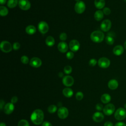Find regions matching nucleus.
<instances>
[{"label":"nucleus","mask_w":126,"mask_h":126,"mask_svg":"<svg viewBox=\"0 0 126 126\" xmlns=\"http://www.w3.org/2000/svg\"><path fill=\"white\" fill-rule=\"evenodd\" d=\"M70 49L73 52L77 51L80 48V43L77 40L73 39L70 41L69 44Z\"/></svg>","instance_id":"13"},{"label":"nucleus","mask_w":126,"mask_h":126,"mask_svg":"<svg viewBox=\"0 0 126 126\" xmlns=\"http://www.w3.org/2000/svg\"><path fill=\"white\" fill-rule=\"evenodd\" d=\"M42 126H52V125L50 122L47 121H45L42 123Z\"/></svg>","instance_id":"42"},{"label":"nucleus","mask_w":126,"mask_h":126,"mask_svg":"<svg viewBox=\"0 0 126 126\" xmlns=\"http://www.w3.org/2000/svg\"><path fill=\"white\" fill-rule=\"evenodd\" d=\"M63 71L65 74H70L72 72V67L70 65H66L64 67Z\"/></svg>","instance_id":"31"},{"label":"nucleus","mask_w":126,"mask_h":126,"mask_svg":"<svg viewBox=\"0 0 126 126\" xmlns=\"http://www.w3.org/2000/svg\"><path fill=\"white\" fill-rule=\"evenodd\" d=\"M30 64L33 67L37 68L41 65L42 62L39 58L37 57H33L30 60Z\"/></svg>","instance_id":"14"},{"label":"nucleus","mask_w":126,"mask_h":126,"mask_svg":"<svg viewBox=\"0 0 126 126\" xmlns=\"http://www.w3.org/2000/svg\"><path fill=\"white\" fill-rule=\"evenodd\" d=\"M21 61L24 64H27L29 63V58H28L27 56L24 55V56H22V57L21 58Z\"/></svg>","instance_id":"33"},{"label":"nucleus","mask_w":126,"mask_h":126,"mask_svg":"<svg viewBox=\"0 0 126 126\" xmlns=\"http://www.w3.org/2000/svg\"><path fill=\"white\" fill-rule=\"evenodd\" d=\"M38 29L39 31L42 34H45L49 30L48 24L45 21H41L38 24Z\"/></svg>","instance_id":"9"},{"label":"nucleus","mask_w":126,"mask_h":126,"mask_svg":"<svg viewBox=\"0 0 126 126\" xmlns=\"http://www.w3.org/2000/svg\"><path fill=\"white\" fill-rule=\"evenodd\" d=\"M63 84L66 87H70L74 84V79L69 75H66L63 77L62 80Z\"/></svg>","instance_id":"12"},{"label":"nucleus","mask_w":126,"mask_h":126,"mask_svg":"<svg viewBox=\"0 0 126 126\" xmlns=\"http://www.w3.org/2000/svg\"><path fill=\"white\" fill-rule=\"evenodd\" d=\"M125 0V1H126V0Z\"/></svg>","instance_id":"50"},{"label":"nucleus","mask_w":126,"mask_h":126,"mask_svg":"<svg viewBox=\"0 0 126 126\" xmlns=\"http://www.w3.org/2000/svg\"><path fill=\"white\" fill-rule=\"evenodd\" d=\"M67 38V34L65 32H62L60 35V39L62 41H65Z\"/></svg>","instance_id":"34"},{"label":"nucleus","mask_w":126,"mask_h":126,"mask_svg":"<svg viewBox=\"0 0 126 126\" xmlns=\"http://www.w3.org/2000/svg\"><path fill=\"white\" fill-rule=\"evenodd\" d=\"M58 117L61 119H65L68 115V110L65 107H61L58 110Z\"/></svg>","instance_id":"8"},{"label":"nucleus","mask_w":126,"mask_h":126,"mask_svg":"<svg viewBox=\"0 0 126 126\" xmlns=\"http://www.w3.org/2000/svg\"><path fill=\"white\" fill-rule=\"evenodd\" d=\"M104 126H113V124L110 121H107L104 123Z\"/></svg>","instance_id":"43"},{"label":"nucleus","mask_w":126,"mask_h":126,"mask_svg":"<svg viewBox=\"0 0 126 126\" xmlns=\"http://www.w3.org/2000/svg\"><path fill=\"white\" fill-rule=\"evenodd\" d=\"M115 110V107L114 105L112 103H108L104 107L103 109V112L105 115L107 116H110L114 112Z\"/></svg>","instance_id":"4"},{"label":"nucleus","mask_w":126,"mask_h":126,"mask_svg":"<svg viewBox=\"0 0 126 126\" xmlns=\"http://www.w3.org/2000/svg\"><path fill=\"white\" fill-rule=\"evenodd\" d=\"M97 63V61L94 59H92L89 61V65L92 66H95Z\"/></svg>","instance_id":"36"},{"label":"nucleus","mask_w":126,"mask_h":126,"mask_svg":"<svg viewBox=\"0 0 126 126\" xmlns=\"http://www.w3.org/2000/svg\"><path fill=\"white\" fill-rule=\"evenodd\" d=\"M74 53L72 52H71V51H69V52H68L66 54V58L68 59H72L73 57H74Z\"/></svg>","instance_id":"35"},{"label":"nucleus","mask_w":126,"mask_h":126,"mask_svg":"<svg viewBox=\"0 0 126 126\" xmlns=\"http://www.w3.org/2000/svg\"><path fill=\"white\" fill-rule=\"evenodd\" d=\"M0 48L1 50L4 53H8L12 50L11 44L7 41H2L0 43Z\"/></svg>","instance_id":"6"},{"label":"nucleus","mask_w":126,"mask_h":126,"mask_svg":"<svg viewBox=\"0 0 126 126\" xmlns=\"http://www.w3.org/2000/svg\"><path fill=\"white\" fill-rule=\"evenodd\" d=\"M0 126H6L5 123H3V122H1L0 124Z\"/></svg>","instance_id":"46"},{"label":"nucleus","mask_w":126,"mask_h":126,"mask_svg":"<svg viewBox=\"0 0 126 126\" xmlns=\"http://www.w3.org/2000/svg\"><path fill=\"white\" fill-rule=\"evenodd\" d=\"M115 126H126V125L125 123L123 122H119L117 123L115 125Z\"/></svg>","instance_id":"41"},{"label":"nucleus","mask_w":126,"mask_h":126,"mask_svg":"<svg viewBox=\"0 0 126 126\" xmlns=\"http://www.w3.org/2000/svg\"><path fill=\"white\" fill-rule=\"evenodd\" d=\"M46 44L47 46L51 47L55 44V39L52 36H48L45 40Z\"/></svg>","instance_id":"25"},{"label":"nucleus","mask_w":126,"mask_h":126,"mask_svg":"<svg viewBox=\"0 0 126 126\" xmlns=\"http://www.w3.org/2000/svg\"><path fill=\"white\" fill-rule=\"evenodd\" d=\"M76 0L77 2V1H80L79 0Z\"/></svg>","instance_id":"49"},{"label":"nucleus","mask_w":126,"mask_h":126,"mask_svg":"<svg viewBox=\"0 0 126 126\" xmlns=\"http://www.w3.org/2000/svg\"><path fill=\"white\" fill-rule=\"evenodd\" d=\"M95 6L98 9H102L105 4L104 0H94V2Z\"/></svg>","instance_id":"22"},{"label":"nucleus","mask_w":126,"mask_h":126,"mask_svg":"<svg viewBox=\"0 0 126 126\" xmlns=\"http://www.w3.org/2000/svg\"><path fill=\"white\" fill-rule=\"evenodd\" d=\"M47 110L50 113H54L57 111V107L55 105H51L48 107Z\"/></svg>","instance_id":"29"},{"label":"nucleus","mask_w":126,"mask_h":126,"mask_svg":"<svg viewBox=\"0 0 126 126\" xmlns=\"http://www.w3.org/2000/svg\"><path fill=\"white\" fill-rule=\"evenodd\" d=\"M124 50V48L122 45H118L114 47L113 50V52L115 55L120 56L123 53Z\"/></svg>","instance_id":"18"},{"label":"nucleus","mask_w":126,"mask_h":126,"mask_svg":"<svg viewBox=\"0 0 126 126\" xmlns=\"http://www.w3.org/2000/svg\"><path fill=\"white\" fill-rule=\"evenodd\" d=\"M26 32L30 35L33 34L36 32V28L33 25H29L26 28Z\"/></svg>","instance_id":"24"},{"label":"nucleus","mask_w":126,"mask_h":126,"mask_svg":"<svg viewBox=\"0 0 126 126\" xmlns=\"http://www.w3.org/2000/svg\"><path fill=\"white\" fill-rule=\"evenodd\" d=\"M100 99L102 103L106 104L110 101L111 97L108 94H104L101 96Z\"/></svg>","instance_id":"21"},{"label":"nucleus","mask_w":126,"mask_h":126,"mask_svg":"<svg viewBox=\"0 0 126 126\" xmlns=\"http://www.w3.org/2000/svg\"><path fill=\"white\" fill-rule=\"evenodd\" d=\"M18 126H30L29 122L26 120H20L18 124Z\"/></svg>","instance_id":"30"},{"label":"nucleus","mask_w":126,"mask_h":126,"mask_svg":"<svg viewBox=\"0 0 126 126\" xmlns=\"http://www.w3.org/2000/svg\"><path fill=\"white\" fill-rule=\"evenodd\" d=\"M76 98L78 100H81L83 99L84 95L83 93H82L81 92H78L76 94Z\"/></svg>","instance_id":"32"},{"label":"nucleus","mask_w":126,"mask_h":126,"mask_svg":"<svg viewBox=\"0 0 126 126\" xmlns=\"http://www.w3.org/2000/svg\"><path fill=\"white\" fill-rule=\"evenodd\" d=\"M115 118L118 120L121 121L126 118V110L124 108H119L115 111L114 114Z\"/></svg>","instance_id":"3"},{"label":"nucleus","mask_w":126,"mask_h":126,"mask_svg":"<svg viewBox=\"0 0 126 126\" xmlns=\"http://www.w3.org/2000/svg\"><path fill=\"white\" fill-rule=\"evenodd\" d=\"M85 8L86 6L85 3L81 0L77 1L74 6V10L75 12L78 14L83 13L85 10Z\"/></svg>","instance_id":"5"},{"label":"nucleus","mask_w":126,"mask_h":126,"mask_svg":"<svg viewBox=\"0 0 126 126\" xmlns=\"http://www.w3.org/2000/svg\"><path fill=\"white\" fill-rule=\"evenodd\" d=\"M6 2V0H0V4H4Z\"/></svg>","instance_id":"45"},{"label":"nucleus","mask_w":126,"mask_h":126,"mask_svg":"<svg viewBox=\"0 0 126 126\" xmlns=\"http://www.w3.org/2000/svg\"><path fill=\"white\" fill-rule=\"evenodd\" d=\"M103 12L104 14L106 15H109L110 14L111 10H110V9L109 8L105 7L103 9Z\"/></svg>","instance_id":"37"},{"label":"nucleus","mask_w":126,"mask_h":126,"mask_svg":"<svg viewBox=\"0 0 126 126\" xmlns=\"http://www.w3.org/2000/svg\"><path fill=\"white\" fill-rule=\"evenodd\" d=\"M111 27V22L108 19L103 21L100 25V29L103 32L108 31Z\"/></svg>","instance_id":"11"},{"label":"nucleus","mask_w":126,"mask_h":126,"mask_svg":"<svg viewBox=\"0 0 126 126\" xmlns=\"http://www.w3.org/2000/svg\"><path fill=\"white\" fill-rule=\"evenodd\" d=\"M18 5L22 10H28L31 7V3L28 0H19Z\"/></svg>","instance_id":"10"},{"label":"nucleus","mask_w":126,"mask_h":126,"mask_svg":"<svg viewBox=\"0 0 126 126\" xmlns=\"http://www.w3.org/2000/svg\"><path fill=\"white\" fill-rule=\"evenodd\" d=\"M63 94L66 97H70L73 94L72 90L69 88H65L63 90Z\"/></svg>","instance_id":"20"},{"label":"nucleus","mask_w":126,"mask_h":126,"mask_svg":"<svg viewBox=\"0 0 126 126\" xmlns=\"http://www.w3.org/2000/svg\"><path fill=\"white\" fill-rule=\"evenodd\" d=\"M124 47L126 49V41L124 43Z\"/></svg>","instance_id":"47"},{"label":"nucleus","mask_w":126,"mask_h":126,"mask_svg":"<svg viewBox=\"0 0 126 126\" xmlns=\"http://www.w3.org/2000/svg\"><path fill=\"white\" fill-rule=\"evenodd\" d=\"M8 13L7 8L4 6H0V15L1 16H5Z\"/></svg>","instance_id":"27"},{"label":"nucleus","mask_w":126,"mask_h":126,"mask_svg":"<svg viewBox=\"0 0 126 126\" xmlns=\"http://www.w3.org/2000/svg\"><path fill=\"white\" fill-rule=\"evenodd\" d=\"M18 3V0H8L7 3V5L8 7L10 8H12L16 7Z\"/></svg>","instance_id":"26"},{"label":"nucleus","mask_w":126,"mask_h":126,"mask_svg":"<svg viewBox=\"0 0 126 126\" xmlns=\"http://www.w3.org/2000/svg\"><path fill=\"white\" fill-rule=\"evenodd\" d=\"M98 64L100 67L102 68H106L109 66L110 64V61L107 58L102 57L98 60Z\"/></svg>","instance_id":"7"},{"label":"nucleus","mask_w":126,"mask_h":126,"mask_svg":"<svg viewBox=\"0 0 126 126\" xmlns=\"http://www.w3.org/2000/svg\"><path fill=\"white\" fill-rule=\"evenodd\" d=\"M118 82L115 79H111L108 83V88L112 90H116L118 88Z\"/></svg>","instance_id":"19"},{"label":"nucleus","mask_w":126,"mask_h":126,"mask_svg":"<svg viewBox=\"0 0 126 126\" xmlns=\"http://www.w3.org/2000/svg\"><path fill=\"white\" fill-rule=\"evenodd\" d=\"M124 107H125V109L126 110V103L124 105Z\"/></svg>","instance_id":"48"},{"label":"nucleus","mask_w":126,"mask_h":126,"mask_svg":"<svg viewBox=\"0 0 126 126\" xmlns=\"http://www.w3.org/2000/svg\"><path fill=\"white\" fill-rule=\"evenodd\" d=\"M93 119L95 122H101L104 119V115L100 112H96L93 116Z\"/></svg>","instance_id":"16"},{"label":"nucleus","mask_w":126,"mask_h":126,"mask_svg":"<svg viewBox=\"0 0 126 126\" xmlns=\"http://www.w3.org/2000/svg\"><path fill=\"white\" fill-rule=\"evenodd\" d=\"M18 101V97L16 96H13L12 98H11V102L13 104L14 103H16Z\"/></svg>","instance_id":"40"},{"label":"nucleus","mask_w":126,"mask_h":126,"mask_svg":"<svg viewBox=\"0 0 126 126\" xmlns=\"http://www.w3.org/2000/svg\"><path fill=\"white\" fill-rule=\"evenodd\" d=\"M105 41L107 44L111 45L114 43V39L112 35L108 34L105 37Z\"/></svg>","instance_id":"28"},{"label":"nucleus","mask_w":126,"mask_h":126,"mask_svg":"<svg viewBox=\"0 0 126 126\" xmlns=\"http://www.w3.org/2000/svg\"><path fill=\"white\" fill-rule=\"evenodd\" d=\"M14 109V105L11 102L6 103L4 107V112L7 114H10L13 112Z\"/></svg>","instance_id":"15"},{"label":"nucleus","mask_w":126,"mask_h":126,"mask_svg":"<svg viewBox=\"0 0 126 126\" xmlns=\"http://www.w3.org/2000/svg\"><path fill=\"white\" fill-rule=\"evenodd\" d=\"M103 16H104V13L101 10H97L96 11L94 14V18L95 19V20H96V21H100L102 19V18H103Z\"/></svg>","instance_id":"23"},{"label":"nucleus","mask_w":126,"mask_h":126,"mask_svg":"<svg viewBox=\"0 0 126 126\" xmlns=\"http://www.w3.org/2000/svg\"><path fill=\"white\" fill-rule=\"evenodd\" d=\"M4 101L1 99L0 100V110H2L3 106H4Z\"/></svg>","instance_id":"44"},{"label":"nucleus","mask_w":126,"mask_h":126,"mask_svg":"<svg viewBox=\"0 0 126 126\" xmlns=\"http://www.w3.org/2000/svg\"><path fill=\"white\" fill-rule=\"evenodd\" d=\"M20 47V44L18 42H15L13 44V49L15 50H18Z\"/></svg>","instance_id":"38"},{"label":"nucleus","mask_w":126,"mask_h":126,"mask_svg":"<svg viewBox=\"0 0 126 126\" xmlns=\"http://www.w3.org/2000/svg\"><path fill=\"white\" fill-rule=\"evenodd\" d=\"M58 49L61 52L65 53L68 50L67 44L63 41L61 42L58 45Z\"/></svg>","instance_id":"17"},{"label":"nucleus","mask_w":126,"mask_h":126,"mask_svg":"<svg viewBox=\"0 0 126 126\" xmlns=\"http://www.w3.org/2000/svg\"><path fill=\"white\" fill-rule=\"evenodd\" d=\"M90 37L93 42L100 43L104 39V33L100 31H95L91 33Z\"/></svg>","instance_id":"2"},{"label":"nucleus","mask_w":126,"mask_h":126,"mask_svg":"<svg viewBox=\"0 0 126 126\" xmlns=\"http://www.w3.org/2000/svg\"><path fill=\"white\" fill-rule=\"evenodd\" d=\"M95 108L98 111H101L103 110V105L101 103H97L95 106Z\"/></svg>","instance_id":"39"},{"label":"nucleus","mask_w":126,"mask_h":126,"mask_svg":"<svg viewBox=\"0 0 126 126\" xmlns=\"http://www.w3.org/2000/svg\"><path fill=\"white\" fill-rule=\"evenodd\" d=\"M44 119L43 112L39 109L34 110L31 116V120L32 122L36 125H39L43 123Z\"/></svg>","instance_id":"1"}]
</instances>
